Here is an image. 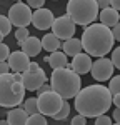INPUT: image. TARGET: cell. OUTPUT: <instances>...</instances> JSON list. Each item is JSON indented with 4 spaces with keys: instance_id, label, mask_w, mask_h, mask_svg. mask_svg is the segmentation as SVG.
Listing matches in <instances>:
<instances>
[{
    "instance_id": "1",
    "label": "cell",
    "mask_w": 120,
    "mask_h": 125,
    "mask_svg": "<svg viewBox=\"0 0 120 125\" xmlns=\"http://www.w3.org/2000/svg\"><path fill=\"white\" fill-rule=\"evenodd\" d=\"M112 105V94L109 88L100 83L89 85L85 88H80L75 95V108L83 117H95L105 114Z\"/></svg>"
},
{
    "instance_id": "2",
    "label": "cell",
    "mask_w": 120,
    "mask_h": 125,
    "mask_svg": "<svg viewBox=\"0 0 120 125\" xmlns=\"http://www.w3.org/2000/svg\"><path fill=\"white\" fill-rule=\"evenodd\" d=\"M82 50L92 57H105L113 48V35L110 32V27H105L102 23H90L85 27L82 33Z\"/></svg>"
},
{
    "instance_id": "3",
    "label": "cell",
    "mask_w": 120,
    "mask_h": 125,
    "mask_svg": "<svg viewBox=\"0 0 120 125\" xmlns=\"http://www.w3.org/2000/svg\"><path fill=\"white\" fill-rule=\"evenodd\" d=\"M50 87L63 100H69V98H73L77 95V92L82 88V80H80V75L75 73L72 68L60 67L53 68L52 77H50Z\"/></svg>"
},
{
    "instance_id": "4",
    "label": "cell",
    "mask_w": 120,
    "mask_h": 125,
    "mask_svg": "<svg viewBox=\"0 0 120 125\" xmlns=\"http://www.w3.org/2000/svg\"><path fill=\"white\" fill-rule=\"evenodd\" d=\"M25 98V87L22 82L13 78V73L0 75V107L13 108L19 107Z\"/></svg>"
},
{
    "instance_id": "5",
    "label": "cell",
    "mask_w": 120,
    "mask_h": 125,
    "mask_svg": "<svg viewBox=\"0 0 120 125\" xmlns=\"http://www.w3.org/2000/svg\"><path fill=\"white\" fill-rule=\"evenodd\" d=\"M67 15L75 25H90L99 17L97 0H69Z\"/></svg>"
},
{
    "instance_id": "6",
    "label": "cell",
    "mask_w": 120,
    "mask_h": 125,
    "mask_svg": "<svg viewBox=\"0 0 120 125\" xmlns=\"http://www.w3.org/2000/svg\"><path fill=\"white\" fill-rule=\"evenodd\" d=\"M62 105H63V98L53 90L39 94L37 97V108L45 117H53L62 108Z\"/></svg>"
},
{
    "instance_id": "7",
    "label": "cell",
    "mask_w": 120,
    "mask_h": 125,
    "mask_svg": "<svg viewBox=\"0 0 120 125\" xmlns=\"http://www.w3.org/2000/svg\"><path fill=\"white\" fill-rule=\"evenodd\" d=\"M47 82V73L43 72V68L39 67V63L35 62H30L29 67L25 72H22V83L25 87V90H37L42 83Z\"/></svg>"
},
{
    "instance_id": "8",
    "label": "cell",
    "mask_w": 120,
    "mask_h": 125,
    "mask_svg": "<svg viewBox=\"0 0 120 125\" xmlns=\"http://www.w3.org/2000/svg\"><path fill=\"white\" fill-rule=\"evenodd\" d=\"M9 20L15 27H27L32 23V10L27 3L17 2L9 10Z\"/></svg>"
},
{
    "instance_id": "9",
    "label": "cell",
    "mask_w": 120,
    "mask_h": 125,
    "mask_svg": "<svg viewBox=\"0 0 120 125\" xmlns=\"http://www.w3.org/2000/svg\"><path fill=\"white\" fill-rule=\"evenodd\" d=\"M50 29L53 30V35L59 37L60 40H67L75 37V23L72 22L69 15H62V17H57L53 19V23Z\"/></svg>"
},
{
    "instance_id": "10",
    "label": "cell",
    "mask_w": 120,
    "mask_h": 125,
    "mask_svg": "<svg viewBox=\"0 0 120 125\" xmlns=\"http://www.w3.org/2000/svg\"><path fill=\"white\" fill-rule=\"evenodd\" d=\"M113 63H112V60L105 57H99L97 62H92V67H90V73H92V77L95 78V80H99V82H105V80H109L112 75H113Z\"/></svg>"
},
{
    "instance_id": "11",
    "label": "cell",
    "mask_w": 120,
    "mask_h": 125,
    "mask_svg": "<svg viewBox=\"0 0 120 125\" xmlns=\"http://www.w3.org/2000/svg\"><path fill=\"white\" fill-rule=\"evenodd\" d=\"M53 13H52V10L49 9H37L33 13H32V23H33V27L39 30H49L52 27V23H53Z\"/></svg>"
},
{
    "instance_id": "12",
    "label": "cell",
    "mask_w": 120,
    "mask_h": 125,
    "mask_svg": "<svg viewBox=\"0 0 120 125\" xmlns=\"http://www.w3.org/2000/svg\"><path fill=\"white\" fill-rule=\"evenodd\" d=\"M69 68H72L75 73H79V75H85L87 72H90V67H92V60H90V55L89 53H77V55H73V60H72V63L67 65Z\"/></svg>"
},
{
    "instance_id": "13",
    "label": "cell",
    "mask_w": 120,
    "mask_h": 125,
    "mask_svg": "<svg viewBox=\"0 0 120 125\" xmlns=\"http://www.w3.org/2000/svg\"><path fill=\"white\" fill-rule=\"evenodd\" d=\"M30 63V57L27 53H23V52H12L9 55V67L13 70V72H17V73H22V72H25L27 67H29Z\"/></svg>"
},
{
    "instance_id": "14",
    "label": "cell",
    "mask_w": 120,
    "mask_h": 125,
    "mask_svg": "<svg viewBox=\"0 0 120 125\" xmlns=\"http://www.w3.org/2000/svg\"><path fill=\"white\" fill-rule=\"evenodd\" d=\"M20 47H22V52L27 53L29 57H37L40 52H42V42L37 37H30L29 35L27 39L20 43Z\"/></svg>"
},
{
    "instance_id": "15",
    "label": "cell",
    "mask_w": 120,
    "mask_h": 125,
    "mask_svg": "<svg viewBox=\"0 0 120 125\" xmlns=\"http://www.w3.org/2000/svg\"><path fill=\"white\" fill-rule=\"evenodd\" d=\"M99 15H100V23H102V25H105V27H112V25L119 23V20H120L119 10L112 9V7L102 9Z\"/></svg>"
},
{
    "instance_id": "16",
    "label": "cell",
    "mask_w": 120,
    "mask_h": 125,
    "mask_svg": "<svg viewBox=\"0 0 120 125\" xmlns=\"http://www.w3.org/2000/svg\"><path fill=\"white\" fill-rule=\"evenodd\" d=\"M27 117L29 114L23 108H10L9 115H7V124L9 125H25L27 124Z\"/></svg>"
},
{
    "instance_id": "17",
    "label": "cell",
    "mask_w": 120,
    "mask_h": 125,
    "mask_svg": "<svg viewBox=\"0 0 120 125\" xmlns=\"http://www.w3.org/2000/svg\"><path fill=\"white\" fill-rule=\"evenodd\" d=\"M45 62L52 68H60V67H67L69 65L67 63V55L63 52H60V50H55V52L50 53L49 57H45Z\"/></svg>"
},
{
    "instance_id": "18",
    "label": "cell",
    "mask_w": 120,
    "mask_h": 125,
    "mask_svg": "<svg viewBox=\"0 0 120 125\" xmlns=\"http://www.w3.org/2000/svg\"><path fill=\"white\" fill-rule=\"evenodd\" d=\"M62 48H63V53L67 57H73V55H77V53L82 52V42H80V39L72 37V39L65 40V43L62 45Z\"/></svg>"
},
{
    "instance_id": "19",
    "label": "cell",
    "mask_w": 120,
    "mask_h": 125,
    "mask_svg": "<svg viewBox=\"0 0 120 125\" xmlns=\"http://www.w3.org/2000/svg\"><path fill=\"white\" fill-rule=\"evenodd\" d=\"M40 42H42V48L47 50V52H55V50H60V47H62L60 39L55 37L53 33H47Z\"/></svg>"
},
{
    "instance_id": "20",
    "label": "cell",
    "mask_w": 120,
    "mask_h": 125,
    "mask_svg": "<svg viewBox=\"0 0 120 125\" xmlns=\"http://www.w3.org/2000/svg\"><path fill=\"white\" fill-rule=\"evenodd\" d=\"M27 124L29 125H47V117L43 115V114H32V115L27 117Z\"/></svg>"
},
{
    "instance_id": "21",
    "label": "cell",
    "mask_w": 120,
    "mask_h": 125,
    "mask_svg": "<svg viewBox=\"0 0 120 125\" xmlns=\"http://www.w3.org/2000/svg\"><path fill=\"white\" fill-rule=\"evenodd\" d=\"M69 114H70V105H69V102H65V100H63L62 108H60V110L52 117V118H53V120H57V122H62V120H65V118L69 117Z\"/></svg>"
},
{
    "instance_id": "22",
    "label": "cell",
    "mask_w": 120,
    "mask_h": 125,
    "mask_svg": "<svg viewBox=\"0 0 120 125\" xmlns=\"http://www.w3.org/2000/svg\"><path fill=\"white\" fill-rule=\"evenodd\" d=\"M23 110L29 114V115H32V114H37L39 112V108H37V98H27L25 102H23Z\"/></svg>"
},
{
    "instance_id": "23",
    "label": "cell",
    "mask_w": 120,
    "mask_h": 125,
    "mask_svg": "<svg viewBox=\"0 0 120 125\" xmlns=\"http://www.w3.org/2000/svg\"><path fill=\"white\" fill-rule=\"evenodd\" d=\"M10 30H12V23H10V20L5 17V15H0V33L5 37V35H9Z\"/></svg>"
},
{
    "instance_id": "24",
    "label": "cell",
    "mask_w": 120,
    "mask_h": 125,
    "mask_svg": "<svg viewBox=\"0 0 120 125\" xmlns=\"http://www.w3.org/2000/svg\"><path fill=\"white\" fill-rule=\"evenodd\" d=\"M110 83H109V92L112 95H115V94H120V77L119 75H115V77H110Z\"/></svg>"
},
{
    "instance_id": "25",
    "label": "cell",
    "mask_w": 120,
    "mask_h": 125,
    "mask_svg": "<svg viewBox=\"0 0 120 125\" xmlns=\"http://www.w3.org/2000/svg\"><path fill=\"white\" fill-rule=\"evenodd\" d=\"M27 37H29V29H27V27H19V29H17V32H15V39H17V43H22V42H23V40L27 39Z\"/></svg>"
},
{
    "instance_id": "26",
    "label": "cell",
    "mask_w": 120,
    "mask_h": 125,
    "mask_svg": "<svg viewBox=\"0 0 120 125\" xmlns=\"http://www.w3.org/2000/svg\"><path fill=\"white\" fill-rule=\"evenodd\" d=\"M10 55V48L9 45H5L3 42H0V62H5Z\"/></svg>"
},
{
    "instance_id": "27",
    "label": "cell",
    "mask_w": 120,
    "mask_h": 125,
    "mask_svg": "<svg viewBox=\"0 0 120 125\" xmlns=\"http://www.w3.org/2000/svg\"><path fill=\"white\" fill-rule=\"evenodd\" d=\"M95 118H97V120H95V124H97V125H112V124H113V122H112V118H110V117H107L105 114L95 117Z\"/></svg>"
},
{
    "instance_id": "28",
    "label": "cell",
    "mask_w": 120,
    "mask_h": 125,
    "mask_svg": "<svg viewBox=\"0 0 120 125\" xmlns=\"http://www.w3.org/2000/svg\"><path fill=\"white\" fill-rule=\"evenodd\" d=\"M112 63H113L115 68H120V48L119 47L115 48L113 53H112Z\"/></svg>"
},
{
    "instance_id": "29",
    "label": "cell",
    "mask_w": 120,
    "mask_h": 125,
    "mask_svg": "<svg viewBox=\"0 0 120 125\" xmlns=\"http://www.w3.org/2000/svg\"><path fill=\"white\" fill-rule=\"evenodd\" d=\"M70 124L72 125H85L87 124V117H83L82 114H79L77 117H73V118L70 120Z\"/></svg>"
},
{
    "instance_id": "30",
    "label": "cell",
    "mask_w": 120,
    "mask_h": 125,
    "mask_svg": "<svg viewBox=\"0 0 120 125\" xmlns=\"http://www.w3.org/2000/svg\"><path fill=\"white\" fill-rule=\"evenodd\" d=\"M43 3H45V0H27V5H29V7H33L35 10L42 9Z\"/></svg>"
},
{
    "instance_id": "31",
    "label": "cell",
    "mask_w": 120,
    "mask_h": 125,
    "mask_svg": "<svg viewBox=\"0 0 120 125\" xmlns=\"http://www.w3.org/2000/svg\"><path fill=\"white\" fill-rule=\"evenodd\" d=\"M112 35H113V40L117 42V40H120V25L119 23H115V25H112Z\"/></svg>"
},
{
    "instance_id": "32",
    "label": "cell",
    "mask_w": 120,
    "mask_h": 125,
    "mask_svg": "<svg viewBox=\"0 0 120 125\" xmlns=\"http://www.w3.org/2000/svg\"><path fill=\"white\" fill-rule=\"evenodd\" d=\"M49 90H52V87H50L49 83L45 82V83H42V85H40L39 88L35 90V92H37V94H43V92H49Z\"/></svg>"
},
{
    "instance_id": "33",
    "label": "cell",
    "mask_w": 120,
    "mask_h": 125,
    "mask_svg": "<svg viewBox=\"0 0 120 125\" xmlns=\"http://www.w3.org/2000/svg\"><path fill=\"white\" fill-rule=\"evenodd\" d=\"M97 5H99V9H107L110 7V0H97Z\"/></svg>"
},
{
    "instance_id": "34",
    "label": "cell",
    "mask_w": 120,
    "mask_h": 125,
    "mask_svg": "<svg viewBox=\"0 0 120 125\" xmlns=\"http://www.w3.org/2000/svg\"><path fill=\"white\" fill-rule=\"evenodd\" d=\"M9 70H10L9 63H5V62H0V75H2V73H7Z\"/></svg>"
},
{
    "instance_id": "35",
    "label": "cell",
    "mask_w": 120,
    "mask_h": 125,
    "mask_svg": "<svg viewBox=\"0 0 120 125\" xmlns=\"http://www.w3.org/2000/svg\"><path fill=\"white\" fill-rule=\"evenodd\" d=\"M113 122H115V124H119V122H120V110H119V107L113 110Z\"/></svg>"
},
{
    "instance_id": "36",
    "label": "cell",
    "mask_w": 120,
    "mask_h": 125,
    "mask_svg": "<svg viewBox=\"0 0 120 125\" xmlns=\"http://www.w3.org/2000/svg\"><path fill=\"white\" fill-rule=\"evenodd\" d=\"M110 7L115 9V10H119L120 9V0H110Z\"/></svg>"
},
{
    "instance_id": "37",
    "label": "cell",
    "mask_w": 120,
    "mask_h": 125,
    "mask_svg": "<svg viewBox=\"0 0 120 125\" xmlns=\"http://www.w3.org/2000/svg\"><path fill=\"white\" fill-rule=\"evenodd\" d=\"M112 100H113V104H115V107H120V97H119V94L112 95Z\"/></svg>"
},
{
    "instance_id": "38",
    "label": "cell",
    "mask_w": 120,
    "mask_h": 125,
    "mask_svg": "<svg viewBox=\"0 0 120 125\" xmlns=\"http://www.w3.org/2000/svg\"><path fill=\"white\" fill-rule=\"evenodd\" d=\"M2 40H3V35H2V33H0V42H2Z\"/></svg>"
},
{
    "instance_id": "39",
    "label": "cell",
    "mask_w": 120,
    "mask_h": 125,
    "mask_svg": "<svg viewBox=\"0 0 120 125\" xmlns=\"http://www.w3.org/2000/svg\"><path fill=\"white\" fill-rule=\"evenodd\" d=\"M17 2H20V0H17Z\"/></svg>"
}]
</instances>
